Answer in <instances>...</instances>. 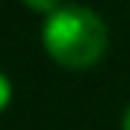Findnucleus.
Listing matches in <instances>:
<instances>
[{"label":"nucleus","mask_w":130,"mask_h":130,"mask_svg":"<svg viewBox=\"0 0 130 130\" xmlns=\"http://www.w3.org/2000/svg\"><path fill=\"white\" fill-rule=\"evenodd\" d=\"M30 9H36V12H44V15H50V12H56L59 6H62V0H24Z\"/></svg>","instance_id":"2"},{"label":"nucleus","mask_w":130,"mask_h":130,"mask_svg":"<svg viewBox=\"0 0 130 130\" xmlns=\"http://www.w3.org/2000/svg\"><path fill=\"white\" fill-rule=\"evenodd\" d=\"M9 98H12V83H9L6 71H0V109L9 104Z\"/></svg>","instance_id":"3"},{"label":"nucleus","mask_w":130,"mask_h":130,"mask_svg":"<svg viewBox=\"0 0 130 130\" xmlns=\"http://www.w3.org/2000/svg\"><path fill=\"white\" fill-rule=\"evenodd\" d=\"M121 127H124V130H130V104L124 106V115H121Z\"/></svg>","instance_id":"4"},{"label":"nucleus","mask_w":130,"mask_h":130,"mask_svg":"<svg viewBox=\"0 0 130 130\" xmlns=\"http://www.w3.org/2000/svg\"><path fill=\"white\" fill-rule=\"evenodd\" d=\"M41 41L56 62L68 68H86L106 50V24L86 3H62L41 27Z\"/></svg>","instance_id":"1"}]
</instances>
